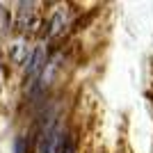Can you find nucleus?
I'll return each mask as SVG.
<instances>
[{
    "mask_svg": "<svg viewBox=\"0 0 153 153\" xmlns=\"http://www.w3.org/2000/svg\"><path fill=\"white\" fill-rule=\"evenodd\" d=\"M12 32V16H9V9L0 5V39H7Z\"/></svg>",
    "mask_w": 153,
    "mask_h": 153,
    "instance_id": "nucleus-5",
    "label": "nucleus"
},
{
    "mask_svg": "<svg viewBox=\"0 0 153 153\" xmlns=\"http://www.w3.org/2000/svg\"><path fill=\"white\" fill-rule=\"evenodd\" d=\"M64 25H66V12L64 9H57V12L51 16V21H48V30H46V37H57L59 32L64 30Z\"/></svg>",
    "mask_w": 153,
    "mask_h": 153,
    "instance_id": "nucleus-3",
    "label": "nucleus"
},
{
    "mask_svg": "<svg viewBox=\"0 0 153 153\" xmlns=\"http://www.w3.org/2000/svg\"><path fill=\"white\" fill-rule=\"evenodd\" d=\"M9 57L16 64H25L27 57H30V51H27V46L23 44V41H14V44L9 46Z\"/></svg>",
    "mask_w": 153,
    "mask_h": 153,
    "instance_id": "nucleus-4",
    "label": "nucleus"
},
{
    "mask_svg": "<svg viewBox=\"0 0 153 153\" xmlns=\"http://www.w3.org/2000/svg\"><path fill=\"white\" fill-rule=\"evenodd\" d=\"M44 69H46V51H44V46H37V48L30 53L27 62H25L27 78H30V80H37V78L44 73Z\"/></svg>",
    "mask_w": 153,
    "mask_h": 153,
    "instance_id": "nucleus-2",
    "label": "nucleus"
},
{
    "mask_svg": "<svg viewBox=\"0 0 153 153\" xmlns=\"http://www.w3.org/2000/svg\"><path fill=\"white\" fill-rule=\"evenodd\" d=\"M34 2H21L19 5V16H16V27L19 32L27 34V32L34 30L37 25V9H34Z\"/></svg>",
    "mask_w": 153,
    "mask_h": 153,
    "instance_id": "nucleus-1",
    "label": "nucleus"
}]
</instances>
